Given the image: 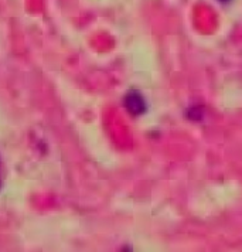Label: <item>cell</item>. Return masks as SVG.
<instances>
[{
    "label": "cell",
    "instance_id": "cell-2",
    "mask_svg": "<svg viewBox=\"0 0 242 252\" xmlns=\"http://www.w3.org/2000/svg\"><path fill=\"white\" fill-rule=\"evenodd\" d=\"M187 116L191 119V121H200L203 118V109L198 108V106H194V108H190L187 111Z\"/></svg>",
    "mask_w": 242,
    "mask_h": 252
},
{
    "label": "cell",
    "instance_id": "cell-3",
    "mask_svg": "<svg viewBox=\"0 0 242 252\" xmlns=\"http://www.w3.org/2000/svg\"><path fill=\"white\" fill-rule=\"evenodd\" d=\"M221 1H228V0H221Z\"/></svg>",
    "mask_w": 242,
    "mask_h": 252
},
{
    "label": "cell",
    "instance_id": "cell-1",
    "mask_svg": "<svg viewBox=\"0 0 242 252\" xmlns=\"http://www.w3.org/2000/svg\"><path fill=\"white\" fill-rule=\"evenodd\" d=\"M125 106H126V109L132 115L145 114L146 109H148L143 96L139 95L138 92H130V94H127L126 98H125Z\"/></svg>",
    "mask_w": 242,
    "mask_h": 252
}]
</instances>
